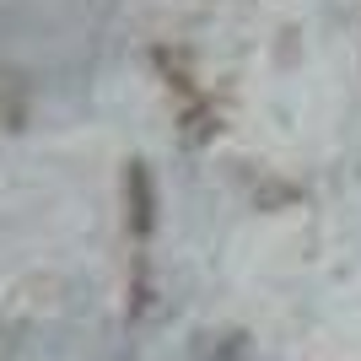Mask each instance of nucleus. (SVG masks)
Masks as SVG:
<instances>
[{"label": "nucleus", "instance_id": "f257e3e1", "mask_svg": "<svg viewBox=\"0 0 361 361\" xmlns=\"http://www.w3.org/2000/svg\"><path fill=\"white\" fill-rule=\"evenodd\" d=\"M124 205H130V238L146 243L151 226H157V183H151V167L146 162L124 167Z\"/></svg>", "mask_w": 361, "mask_h": 361}, {"label": "nucleus", "instance_id": "7ed1b4c3", "mask_svg": "<svg viewBox=\"0 0 361 361\" xmlns=\"http://www.w3.org/2000/svg\"><path fill=\"white\" fill-rule=\"evenodd\" d=\"M195 361H248V340L243 334H205Z\"/></svg>", "mask_w": 361, "mask_h": 361}, {"label": "nucleus", "instance_id": "f03ea898", "mask_svg": "<svg viewBox=\"0 0 361 361\" xmlns=\"http://www.w3.org/2000/svg\"><path fill=\"white\" fill-rule=\"evenodd\" d=\"M27 124V81L0 60V130H22Z\"/></svg>", "mask_w": 361, "mask_h": 361}]
</instances>
